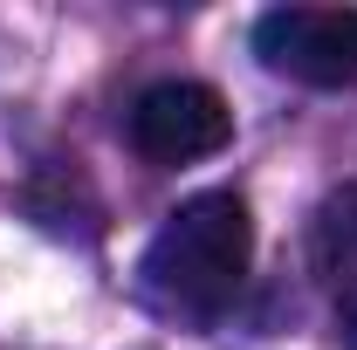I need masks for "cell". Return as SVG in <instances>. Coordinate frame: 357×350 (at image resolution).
I'll return each instance as SVG.
<instances>
[{
  "label": "cell",
  "instance_id": "cell-1",
  "mask_svg": "<svg viewBox=\"0 0 357 350\" xmlns=\"http://www.w3.org/2000/svg\"><path fill=\"white\" fill-rule=\"evenodd\" d=\"M255 261V220L241 192H192L165 213V227L144 248V282L165 309L185 316H220Z\"/></svg>",
  "mask_w": 357,
  "mask_h": 350
},
{
  "label": "cell",
  "instance_id": "cell-2",
  "mask_svg": "<svg viewBox=\"0 0 357 350\" xmlns=\"http://www.w3.org/2000/svg\"><path fill=\"white\" fill-rule=\"evenodd\" d=\"M255 55L303 89H357V7H268Z\"/></svg>",
  "mask_w": 357,
  "mask_h": 350
},
{
  "label": "cell",
  "instance_id": "cell-3",
  "mask_svg": "<svg viewBox=\"0 0 357 350\" xmlns=\"http://www.w3.org/2000/svg\"><path fill=\"white\" fill-rule=\"evenodd\" d=\"M131 151L144 165H192V158H213L234 137V110L213 83H192V76H172V83H151L131 103Z\"/></svg>",
  "mask_w": 357,
  "mask_h": 350
},
{
  "label": "cell",
  "instance_id": "cell-4",
  "mask_svg": "<svg viewBox=\"0 0 357 350\" xmlns=\"http://www.w3.org/2000/svg\"><path fill=\"white\" fill-rule=\"evenodd\" d=\"M310 268L316 282L337 296V309L357 323V178L337 185L310 220Z\"/></svg>",
  "mask_w": 357,
  "mask_h": 350
}]
</instances>
